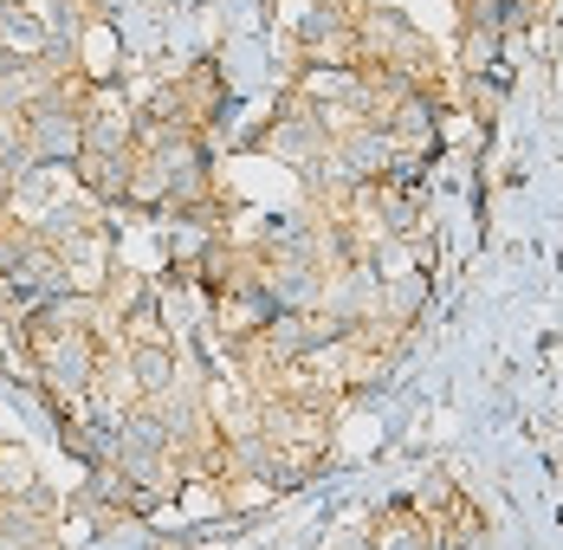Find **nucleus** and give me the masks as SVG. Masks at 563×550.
Listing matches in <instances>:
<instances>
[{"mask_svg":"<svg viewBox=\"0 0 563 550\" xmlns=\"http://www.w3.org/2000/svg\"><path fill=\"white\" fill-rule=\"evenodd\" d=\"M506 7H518V13H525V7H531V0H506Z\"/></svg>","mask_w":563,"mask_h":550,"instance_id":"1","label":"nucleus"}]
</instances>
